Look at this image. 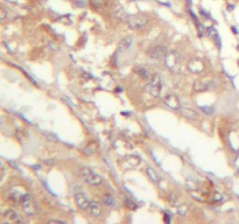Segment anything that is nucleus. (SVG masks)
Masks as SVG:
<instances>
[{
  "instance_id": "nucleus-1",
  "label": "nucleus",
  "mask_w": 239,
  "mask_h": 224,
  "mask_svg": "<svg viewBox=\"0 0 239 224\" xmlns=\"http://www.w3.org/2000/svg\"><path fill=\"white\" fill-rule=\"evenodd\" d=\"M20 202H21V206H22V210L27 216H35L39 212L37 203L30 194H23Z\"/></svg>"
},
{
  "instance_id": "nucleus-2",
  "label": "nucleus",
  "mask_w": 239,
  "mask_h": 224,
  "mask_svg": "<svg viewBox=\"0 0 239 224\" xmlns=\"http://www.w3.org/2000/svg\"><path fill=\"white\" fill-rule=\"evenodd\" d=\"M146 90L149 95H152L153 97H159L162 90V79L159 74H154L152 75L151 79L148 85L146 87Z\"/></svg>"
},
{
  "instance_id": "nucleus-3",
  "label": "nucleus",
  "mask_w": 239,
  "mask_h": 224,
  "mask_svg": "<svg viewBox=\"0 0 239 224\" xmlns=\"http://www.w3.org/2000/svg\"><path fill=\"white\" fill-rule=\"evenodd\" d=\"M82 177L84 179L85 182L93 186V187L102 184V177L99 176L96 172H93L92 169H90L87 167H84L82 169Z\"/></svg>"
},
{
  "instance_id": "nucleus-4",
  "label": "nucleus",
  "mask_w": 239,
  "mask_h": 224,
  "mask_svg": "<svg viewBox=\"0 0 239 224\" xmlns=\"http://www.w3.org/2000/svg\"><path fill=\"white\" fill-rule=\"evenodd\" d=\"M147 21H148V17L145 14H134V15L128 17L127 24L129 28H132V29H140V28L145 27Z\"/></svg>"
},
{
  "instance_id": "nucleus-5",
  "label": "nucleus",
  "mask_w": 239,
  "mask_h": 224,
  "mask_svg": "<svg viewBox=\"0 0 239 224\" xmlns=\"http://www.w3.org/2000/svg\"><path fill=\"white\" fill-rule=\"evenodd\" d=\"M167 53H168V50H167L166 46L160 44V46H154V47L149 48L147 50V56L153 60H159L162 59V57H166Z\"/></svg>"
},
{
  "instance_id": "nucleus-6",
  "label": "nucleus",
  "mask_w": 239,
  "mask_h": 224,
  "mask_svg": "<svg viewBox=\"0 0 239 224\" xmlns=\"http://www.w3.org/2000/svg\"><path fill=\"white\" fill-rule=\"evenodd\" d=\"M214 85V82L210 79H197L194 82L192 90L196 92H203L205 90H209Z\"/></svg>"
},
{
  "instance_id": "nucleus-7",
  "label": "nucleus",
  "mask_w": 239,
  "mask_h": 224,
  "mask_svg": "<svg viewBox=\"0 0 239 224\" xmlns=\"http://www.w3.org/2000/svg\"><path fill=\"white\" fill-rule=\"evenodd\" d=\"M164 104L168 106V107H170V109H173V110H180L181 107H182L181 106L180 98L173 94H169L164 97Z\"/></svg>"
},
{
  "instance_id": "nucleus-8",
  "label": "nucleus",
  "mask_w": 239,
  "mask_h": 224,
  "mask_svg": "<svg viewBox=\"0 0 239 224\" xmlns=\"http://www.w3.org/2000/svg\"><path fill=\"white\" fill-rule=\"evenodd\" d=\"M179 55L176 52H170L166 55V64L169 69L172 70H176V67L179 64Z\"/></svg>"
},
{
  "instance_id": "nucleus-9",
  "label": "nucleus",
  "mask_w": 239,
  "mask_h": 224,
  "mask_svg": "<svg viewBox=\"0 0 239 224\" xmlns=\"http://www.w3.org/2000/svg\"><path fill=\"white\" fill-rule=\"evenodd\" d=\"M75 199H76V203H77V206H78L79 209H82V210H87L89 209L91 202L89 201V199H87L85 195L82 194V193H78V194H76Z\"/></svg>"
},
{
  "instance_id": "nucleus-10",
  "label": "nucleus",
  "mask_w": 239,
  "mask_h": 224,
  "mask_svg": "<svg viewBox=\"0 0 239 224\" xmlns=\"http://www.w3.org/2000/svg\"><path fill=\"white\" fill-rule=\"evenodd\" d=\"M112 12H113V15H114L118 20H120V21H127L128 20L127 13L125 12L124 7H122L121 5H119V4H116V5H114V7L112 8Z\"/></svg>"
},
{
  "instance_id": "nucleus-11",
  "label": "nucleus",
  "mask_w": 239,
  "mask_h": 224,
  "mask_svg": "<svg viewBox=\"0 0 239 224\" xmlns=\"http://www.w3.org/2000/svg\"><path fill=\"white\" fill-rule=\"evenodd\" d=\"M188 69L192 72H196V74H199L204 70V64L202 61L199 60H191L189 63H188Z\"/></svg>"
},
{
  "instance_id": "nucleus-12",
  "label": "nucleus",
  "mask_w": 239,
  "mask_h": 224,
  "mask_svg": "<svg viewBox=\"0 0 239 224\" xmlns=\"http://www.w3.org/2000/svg\"><path fill=\"white\" fill-rule=\"evenodd\" d=\"M132 43H133V37L132 36H126V37L121 39L118 43V52L119 53L126 52L128 48L132 46Z\"/></svg>"
},
{
  "instance_id": "nucleus-13",
  "label": "nucleus",
  "mask_w": 239,
  "mask_h": 224,
  "mask_svg": "<svg viewBox=\"0 0 239 224\" xmlns=\"http://www.w3.org/2000/svg\"><path fill=\"white\" fill-rule=\"evenodd\" d=\"M4 219L6 221H8V222H14V223H17V222H22L20 217H19V215H17V212L14 211V210H12V209H8V210H6L4 212Z\"/></svg>"
},
{
  "instance_id": "nucleus-14",
  "label": "nucleus",
  "mask_w": 239,
  "mask_h": 224,
  "mask_svg": "<svg viewBox=\"0 0 239 224\" xmlns=\"http://www.w3.org/2000/svg\"><path fill=\"white\" fill-rule=\"evenodd\" d=\"M87 210H89L90 215H91L92 217H99L100 214H102V207H100V204H99L98 202L92 201V202L90 203V207H89Z\"/></svg>"
},
{
  "instance_id": "nucleus-15",
  "label": "nucleus",
  "mask_w": 239,
  "mask_h": 224,
  "mask_svg": "<svg viewBox=\"0 0 239 224\" xmlns=\"http://www.w3.org/2000/svg\"><path fill=\"white\" fill-rule=\"evenodd\" d=\"M180 111L186 118L190 119V120H196V119H198V113L195 110L190 109V107H181Z\"/></svg>"
},
{
  "instance_id": "nucleus-16",
  "label": "nucleus",
  "mask_w": 239,
  "mask_h": 224,
  "mask_svg": "<svg viewBox=\"0 0 239 224\" xmlns=\"http://www.w3.org/2000/svg\"><path fill=\"white\" fill-rule=\"evenodd\" d=\"M146 174L148 175V177H149L154 183H160V181H161L160 175H159L152 167H147V168H146Z\"/></svg>"
},
{
  "instance_id": "nucleus-17",
  "label": "nucleus",
  "mask_w": 239,
  "mask_h": 224,
  "mask_svg": "<svg viewBox=\"0 0 239 224\" xmlns=\"http://www.w3.org/2000/svg\"><path fill=\"white\" fill-rule=\"evenodd\" d=\"M206 34L212 37V40H214V41H216V43H217L218 48L221 49V41H219V36H218L217 30H216L214 27H208V28H206Z\"/></svg>"
},
{
  "instance_id": "nucleus-18",
  "label": "nucleus",
  "mask_w": 239,
  "mask_h": 224,
  "mask_svg": "<svg viewBox=\"0 0 239 224\" xmlns=\"http://www.w3.org/2000/svg\"><path fill=\"white\" fill-rule=\"evenodd\" d=\"M10 199H11L12 201H14V202H19V201H21V199H22V196L23 194L20 191V190H17V189L15 188H13L10 190Z\"/></svg>"
},
{
  "instance_id": "nucleus-19",
  "label": "nucleus",
  "mask_w": 239,
  "mask_h": 224,
  "mask_svg": "<svg viewBox=\"0 0 239 224\" xmlns=\"http://www.w3.org/2000/svg\"><path fill=\"white\" fill-rule=\"evenodd\" d=\"M134 70H135V72H137L141 78H144V79H151L152 75L149 74V71L147 70V69H145V68H142V67H137Z\"/></svg>"
},
{
  "instance_id": "nucleus-20",
  "label": "nucleus",
  "mask_w": 239,
  "mask_h": 224,
  "mask_svg": "<svg viewBox=\"0 0 239 224\" xmlns=\"http://www.w3.org/2000/svg\"><path fill=\"white\" fill-rule=\"evenodd\" d=\"M103 202H104L105 206L107 207H114L116 206V200H114V197L110 194H106L103 197Z\"/></svg>"
},
{
  "instance_id": "nucleus-21",
  "label": "nucleus",
  "mask_w": 239,
  "mask_h": 224,
  "mask_svg": "<svg viewBox=\"0 0 239 224\" xmlns=\"http://www.w3.org/2000/svg\"><path fill=\"white\" fill-rule=\"evenodd\" d=\"M90 4H91V6H92L93 8L99 10V8H102V7L104 6L105 0H90Z\"/></svg>"
},
{
  "instance_id": "nucleus-22",
  "label": "nucleus",
  "mask_w": 239,
  "mask_h": 224,
  "mask_svg": "<svg viewBox=\"0 0 239 224\" xmlns=\"http://www.w3.org/2000/svg\"><path fill=\"white\" fill-rule=\"evenodd\" d=\"M124 203H125V206H126V208H127V209H131V210H135V209L138 208V206H137V204L134 203L133 201H131V200H129V199H126Z\"/></svg>"
},
{
  "instance_id": "nucleus-23",
  "label": "nucleus",
  "mask_w": 239,
  "mask_h": 224,
  "mask_svg": "<svg viewBox=\"0 0 239 224\" xmlns=\"http://www.w3.org/2000/svg\"><path fill=\"white\" fill-rule=\"evenodd\" d=\"M195 24H196V27H197V32H198V35L199 36H203V33H206V30L204 28V26L199 21H195Z\"/></svg>"
},
{
  "instance_id": "nucleus-24",
  "label": "nucleus",
  "mask_w": 239,
  "mask_h": 224,
  "mask_svg": "<svg viewBox=\"0 0 239 224\" xmlns=\"http://www.w3.org/2000/svg\"><path fill=\"white\" fill-rule=\"evenodd\" d=\"M84 153L85 154H93L94 153V146L93 145H89V146H87V147L84 148Z\"/></svg>"
},
{
  "instance_id": "nucleus-25",
  "label": "nucleus",
  "mask_w": 239,
  "mask_h": 224,
  "mask_svg": "<svg viewBox=\"0 0 239 224\" xmlns=\"http://www.w3.org/2000/svg\"><path fill=\"white\" fill-rule=\"evenodd\" d=\"M201 110L204 111V113H206V114H211L212 112L215 111V110H214V107H208V106H205V107L202 106V107H201Z\"/></svg>"
},
{
  "instance_id": "nucleus-26",
  "label": "nucleus",
  "mask_w": 239,
  "mask_h": 224,
  "mask_svg": "<svg viewBox=\"0 0 239 224\" xmlns=\"http://www.w3.org/2000/svg\"><path fill=\"white\" fill-rule=\"evenodd\" d=\"M0 13H1V15H0V19H1V20H5L6 17H7V11H6L5 7H1V10H0Z\"/></svg>"
},
{
  "instance_id": "nucleus-27",
  "label": "nucleus",
  "mask_w": 239,
  "mask_h": 224,
  "mask_svg": "<svg viewBox=\"0 0 239 224\" xmlns=\"http://www.w3.org/2000/svg\"><path fill=\"white\" fill-rule=\"evenodd\" d=\"M44 136H46V138H48L50 141H57V137L52 136V133H44Z\"/></svg>"
},
{
  "instance_id": "nucleus-28",
  "label": "nucleus",
  "mask_w": 239,
  "mask_h": 224,
  "mask_svg": "<svg viewBox=\"0 0 239 224\" xmlns=\"http://www.w3.org/2000/svg\"><path fill=\"white\" fill-rule=\"evenodd\" d=\"M214 201H223V196L219 193H216L214 195Z\"/></svg>"
},
{
  "instance_id": "nucleus-29",
  "label": "nucleus",
  "mask_w": 239,
  "mask_h": 224,
  "mask_svg": "<svg viewBox=\"0 0 239 224\" xmlns=\"http://www.w3.org/2000/svg\"><path fill=\"white\" fill-rule=\"evenodd\" d=\"M49 223H64V221H60V219H50Z\"/></svg>"
},
{
  "instance_id": "nucleus-30",
  "label": "nucleus",
  "mask_w": 239,
  "mask_h": 224,
  "mask_svg": "<svg viewBox=\"0 0 239 224\" xmlns=\"http://www.w3.org/2000/svg\"><path fill=\"white\" fill-rule=\"evenodd\" d=\"M164 222H170V217H167V216H164Z\"/></svg>"
}]
</instances>
